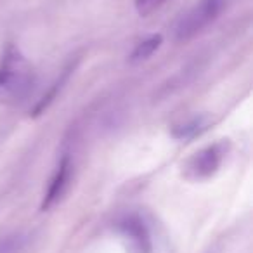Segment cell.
Listing matches in <instances>:
<instances>
[{
    "label": "cell",
    "mask_w": 253,
    "mask_h": 253,
    "mask_svg": "<svg viewBox=\"0 0 253 253\" xmlns=\"http://www.w3.org/2000/svg\"><path fill=\"white\" fill-rule=\"evenodd\" d=\"M35 77L25 57L9 49L0 63V104H18L33 90Z\"/></svg>",
    "instance_id": "obj_1"
},
{
    "label": "cell",
    "mask_w": 253,
    "mask_h": 253,
    "mask_svg": "<svg viewBox=\"0 0 253 253\" xmlns=\"http://www.w3.org/2000/svg\"><path fill=\"white\" fill-rule=\"evenodd\" d=\"M222 5H224V0H200L180 18L175 28V39L180 42L193 39L196 33L207 28L217 18Z\"/></svg>",
    "instance_id": "obj_2"
},
{
    "label": "cell",
    "mask_w": 253,
    "mask_h": 253,
    "mask_svg": "<svg viewBox=\"0 0 253 253\" xmlns=\"http://www.w3.org/2000/svg\"><path fill=\"white\" fill-rule=\"evenodd\" d=\"M225 151H227L225 142H217V144H211L208 148L198 151L186 163V177H189L193 180H201L213 175L218 170V167L222 165Z\"/></svg>",
    "instance_id": "obj_3"
},
{
    "label": "cell",
    "mask_w": 253,
    "mask_h": 253,
    "mask_svg": "<svg viewBox=\"0 0 253 253\" xmlns=\"http://www.w3.org/2000/svg\"><path fill=\"white\" fill-rule=\"evenodd\" d=\"M122 234L128 239L132 253H151V238H149L148 227L139 217H128L120 224Z\"/></svg>",
    "instance_id": "obj_4"
},
{
    "label": "cell",
    "mask_w": 253,
    "mask_h": 253,
    "mask_svg": "<svg viewBox=\"0 0 253 253\" xmlns=\"http://www.w3.org/2000/svg\"><path fill=\"white\" fill-rule=\"evenodd\" d=\"M70 175H71V160L68 155L63 156V160L57 165V170L54 173L52 180L49 184V189H47L45 196H43L42 201V210H49L50 207L59 201V198L64 194L68 184H70Z\"/></svg>",
    "instance_id": "obj_5"
},
{
    "label": "cell",
    "mask_w": 253,
    "mask_h": 253,
    "mask_svg": "<svg viewBox=\"0 0 253 253\" xmlns=\"http://www.w3.org/2000/svg\"><path fill=\"white\" fill-rule=\"evenodd\" d=\"M211 120L207 115L193 116L187 122H182L179 125H175L172 128V135L179 141H187V139H194L198 135H201L205 130H208Z\"/></svg>",
    "instance_id": "obj_6"
},
{
    "label": "cell",
    "mask_w": 253,
    "mask_h": 253,
    "mask_svg": "<svg viewBox=\"0 0 253 253\" xmlns=\"http://www.w3.org/2000/svg\"><path fill=\"white\" fill-rule=\"evenodd\" d=\"M162 40H163V37L160 35V33L144 39L142 42H139L137 45H135V49L132 50L128 61H130L132 64H135V63H142V61L149 59V57L158 50V47L162 45Z\"/></svg>",
    "instance_id": "obj_7"
},
{
    "label": "cell",
    "mask_w": 253,
    "mask_h": 253,
    "mask_svg": "<svg viewBox=\"0 0 253 253\" xmlns=\"http://www.w3.org/2000/svg\"><path fill=\"white\" fill-rule=\"evenodd\" d=\"M28 245V236L23 232L9 234L0 239V253H21Z\"/></svg>",
    "instance_id": "obj_8"
},
{
    "label": "cell",
    "mask_w": 253,
    "mask_h": 253,
    "mask_svg": "<svg viewBox=\"0 0 253 253\" xmlns=\"http://www.w3.org/2000/svg\"><path fill=\"white\" fill-rule=\"evenodd\" d=\"M165 4V0H135V11L141 16H148Z\"/></svg>",
    "instance_id": "obj_9"
}]
</instances>
